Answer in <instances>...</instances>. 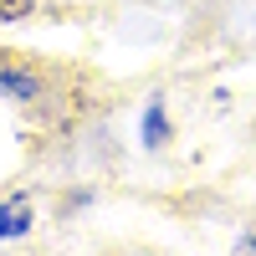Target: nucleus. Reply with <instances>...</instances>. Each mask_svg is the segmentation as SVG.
I'll return each mask as SVG.
<instances>
[{
  "label": "nucleus",
  "instance_id": "1",
  "mask_svg": "<svg viewBox=\"0 0 256 256\" xmlns=\"http://www.w3.org/2000/svg\"><path fill=\"white\" fill-rule=\"evenodd\" d=\"M26 226H31V205H26V200L0 205V236H20Z\"/></svg>",
  "mask_w": 256,
  "mask_h": 256
},
{
  "label": "nucleus",
  "instance_id": "3",
  "mask_svg": "<svg viewBox=\"0 0 256 256\" xmlns=\"http://www.w3.org/2000/svg\"><path fill=\"white\" fill-rule=\"evenodd\" d=\"M0 92H16V98H36V77H20V72H0Z\"/></svg>",
  "mask_w": 256,
  "mask_h": 256
},
{
  "label": "nucleus",
  "instance_id": "4",
  "mask_svg": "<svg viewBox=\"0 0 256 256\" xmlns=\"http://www.w3.org/2000/svg\"><path fill=\"white\" fill-rule=\"evenodd\" d=\"M31 16V0H0V20H20Z\"/></svg>",
  "mask_w": 256,
  "mask_h": 256
},
{
  "label": "nucleus",
  "instance_id": "5",
  "mask_svg": "<svg viewBox=\"0 0 256 256\" xmlns=\"http://www.w3.org/2000/svg\"><path fill=\"white\" fill-rule=\"evenodd\" d=\"M241 251H256V236H241Z\"/></svg>",
  "mask_w": 256,
  "mask_h": 256
},
{
  "label": "nucleus",
  "instance_id": "2",
  "mask_svg": "<svg viewBox=\"0 0 256 256\" xmlns=\"http://www.w3.org/2000/svg\"><path fill=\"white\" fill-rule=\"evenodd\" d=\"M144 144H164V108L159 102L144 108Z\"/></svg>",
  "mask_w": 256,
  "mask_h": 256
}]
</instances>
